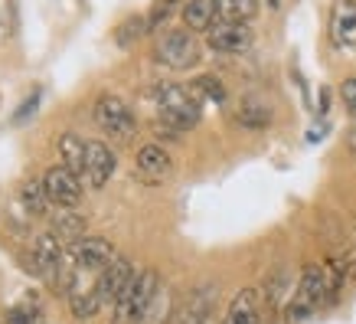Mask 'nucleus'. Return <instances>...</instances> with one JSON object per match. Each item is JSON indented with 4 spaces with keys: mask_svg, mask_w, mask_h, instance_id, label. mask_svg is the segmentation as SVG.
Instances as JSON below:
<instances>
[{
    "mask_svg": "<svg viewBox=\"0 0 356 324\" xmlns=\"http://www.w3.org/2000/svg\"><path fill=\"white\" fill-rule=\"evenodd\" d=\"M151 102L157 108V138H177L184 131L196 128L203 118V105L196 102V95L190 92V86L180 82H154L151 86Z\"/></svg>",
    "mask_w": 356,
    "mask_h": 324,
    "instance_id": "1",
    "label": "nucleus"
},
{
    "mask_svg": "<svg viewBox=\"0 0 356 324\" xmlns=\"http://www.w3.org/2000/svg\"><path fill=\"white\" fill-rule=\"evenodd\" d=\"M161 272L157 269H138L131 275V281L124 285V292L121 298L115 302L111 314H115V324H140L144 311H147V304L154 302V295L161 288Z\"/></svg>",
    "mask_w": 356,
    "mask_h": 324,
    "instance_id": "2",
    "label": "nucleus"
},
{
    "mask_svg": "<svg viewBox=\"0 0 356 324\" xmlns=\"http://www.w3.org/2000/svg\"><path fill=\"white\" fill-rule=\"evenodd\" d=\"M92 121L98 125L102 134H108L115 141H131L138 134V115L134 108L115 92H102L92 102Z\"/></svg>",
    "mask_w": 356,
    "mask_h": 324,
    "instance_id": "3",
    "label": "nucleus"
},
{
    "mask_svg": "<svg viewBox=\"0 0 356 324\" xmlns=\"http://www.w3.org/2000/svg\"><path fill=\"white\" fill-rule=\"evenodd\" d=\"M200 43H196L193 30H163L154 43V63L170 69V72H186L200 65Z\"/></svg>",
    "mask_w": 356,
    "mask_h": 324,
    "instance_id": "4",
    "label": "nucleus"
},
{
    "mask_svg": "<svg viewBox=\"0 0 356 324\" xmlns=\"http://www.w3.org/2000/svg\"><path fill=\"white\" fill-rule=\"evenodd\" d=\"M63 256H65V239L59 233H40V236L30 242V252H26V272L43 279L46 285H53L56 272L63 265Z\"/></svg>",
    "mask_w": 356,
    "mask_h": 324,
    "instance_id": "5",
    "label": "nucleus"
},
{
    "mask_svg": "<svg viewBox=\"0 0 356 324\" xmlns=\"http://www.w3.org/2000/svg\"><path fill=\"white\" fill-rule=\"evenodd\" d=\"M43 187L56 210H76L82 203V196H86V180L76 171H69L65 164H53L43 173Z\"/></svg>",
    "mask_w": 356,
    "mask_h": 324,
    "instance_id": "6",
    "label": "nucleus"
},
{
    "mask_svg": "<svg viewBox=\"0 0 356 324\" xmlns=\"http://www.w3.org/2000/svg\"><path fill=\"white\" fill-rule=\"evenodd\" d=\"M255 43V33L248 23H232V20H216L209 30H206V46L213 53L222 56H242L252 49Z\"/></svg>",
    "mask_w": 356,
    "mask_h": 324,
    "instance_id": "7",
    "label": "nucleus"
},
{
    "mask_svg": "<svg viewBox=\"0 0 356 324\" xmlns=\"http://www.w3.org/2000/svg\"><path fill=\"white\" fill-rule=\"evenodd\" d=\"M170 171H173V157L157 141L138 148V154H134V173H138L144 184H163L170 177Z\"/></svg>",
    "mask_w": 356,
    "mask_h": 324,
    "instance_id": "8",
    "label": "nucleus"
},
{
    "mask_svg": "<svg viewBox=\"0 0 356 324\" xmlns=\"http://www.w3.org/2000/svg\"><path fill=\"white\" fill-rule=\"evenodd\" d=\"M118 171V157L105 141H88V157H86V187L102 190Z\"/></svg>",
    "mask_w": 356,
    "mask_h": 324,
    "instance_id": "9",
    "label": "nucleus"
},
{
    "mask_svg": "<svg viewBox=\"0 0 356 324\" xmlns=\"http://www.w3.org/2000/svg\"><path fill=\"white\" fill-rule=\"evenodd\" d=\"M134 272H138V265H134L131 259H124V256H118L108 269L98 275V298H102L105 308H115V302L121 298V292H124V285L131 281Z\"/></svg>",
    "mask_w": 356,
    "mask_h": 324,
    "instance_id": "10",
    "label": "nucleus"
},
{
    "mask_svg": "<svg viewBox=\"0 0 356 324\" xmlns=\"http://www.w3.org/2000/svg\"><path fill=\"white\" fill-rule=\"evenodd\" d=\"M327 33L337 49H356V0H337Z\"/></svg>",
    "mask_w": 356,
    "mask_h": 324,
    "instance_id": "11",
    "label": "nucleus"
},
{
    "mask_svg": "<svg viewBox=\"0 0 356 324\" xmlns=\"http://www.w3.org/2000/svg\"><path fill=\"white\" fill-rule=\"evenodd\" d=\"M222 324H265V308H261V292L259 288H242L232 295Z\"/></svg>",
    "mask_w": 356,
    "mask_h": 324,
    "instance_id": "12",
    "label": "nucleus"
},
{
    "mask_svg": "<svg viewBox=\"0 0 356 324\" xmlns=\"http://www.w3.org/2000/svg\"><path fill=\"white\" fill-rule=\"evenodd\" d=\"M56 151H59V164H65L69 171H76L86 180V157H88V141L76 131H65L63 138L56 141Z\"/></svg>",
    "mask_w": 356,
    "mask_h": 324,
    "instance_id": "13",
    "label": "nucleus"
},
{
    "mask_svg": "<svg viewBox=\"0 0 356 324\" xmlns=\"http://www.w3.org/2000/svg\"><path fill=\"white\" fill-rule=\"evenodd\" d=\"M271 118H275V111H271L268 102H261V98L248 95L238 102L236 108V125L245 131H265L271 125Z\"/></svg>",
    "mask_w": 356,
    "mask_h": 324,
    "instance_id": "14",
    "label": "nucleus"
},
{
    "mask_svg": "<svg viewBox=\"0 0 356 324\" xmlns=\"http://www.w3.org/2000/svg\"><path fill=\"white\" fill-rule=\"evenodd\" d=\"M180 17H184L186 30H193V33H206L213 23L219 20V17H216V3H213V0H184Z\"/></svg>",
    "mask_w": 356,
    "mask_h": 324,
    "instance_id": "15",
    "label": "nucleus"
},
{
    "mask_svg": "<svg viewBox=\"0 0 356 324\" xmlns=\"http://www.w3.org/2000/svg\"><path fill=\"white\" fill-rule=\"evenodd\" d=\"M17 200L23 203V210L30 216H46L49 210V196H46V187H43V177H30V180H23L20 190H17Z\"/></svg>",
    "mask_w": 356,
    "mask_h": 324,
    "instance_id": "16",
    "label": "nucleus"
},
{
    "mask_svg": "<svg viewBox=\"0 0 356 324\" xmlns=\"http://www.w3.org/2000/svg\"><path fill=\"white\" fill-rule=\"evenodd\" d=\"M173 314H177V302H173V292L167 281H161V288L154 295V302L147 304V311L140 318V324H173Z\"/></svg>",
    "mask_w": 356,
    "mask_h": 324,
    "instance_id": "17",
    "label": "nucleus"
},
{
    "mask_svg": "<svg viewBox=\"0 0 356 324\" xmlns=\"http://www.w3.org/2000/svg\"><path fill=\"white\" fill-rule=\"evenodd\" d=\"M216 3V17L219 20H232V23H252L259 13V0H213Z\"/></svg>",
    "mask_w": 356,
    "mask_h": 324,
    "instance_id": "18",
    "label": "nucleus"
},
{
    "mask_svg": "<svg viewBox=\"0 0 356 324\" xmlns=\"http://www.w3.org/2000/svg\"><path fill=\"white\" fill-rule=\"evenodd\" d=\"M190 92L196 95L200 105H226V86L216 76H196L190 82Z\"/></svg>",
    "mask_w": 356,
    "mask_h": 324,
    "instance_id": "19",
    "label": "nucleus"
},
{
    "mask_svg": "<svg viewBox=\"0 0 356 324\" xmlns=\"http://www.w3.org/2000/svg\"><path fill=\"white\" fill-rule=\"evenodd\" d=\"M147 33H151V26H147V17L134 13V17H128V20H121L118 26H115V43H118L121 49H128V46L138 43L140 36H147Z\"/></svg>",
    "mask_w": 356,
    "mask_h": 324,
    "instance_id": "20",
    "label": "nucleus"
},
{
    "mask_svg": "<svg viewBox=\"0 0 356 324\" xmlns=\"http://www.w3.org/2000/svg\"><path fill=\"white\" fill-rule=\"evenodd\" d=\"M43 321V308H40V302L36 298H23V302L10 304V311L3 314V324H40Z\"/></svg>",
    "mask_w": 356,
    "mask_h": 324,
    "instance_id": "21",
    "label": "nucleus"
},
{
    "mask_svg": "<svg viewBox=\"0 0 356 324\" xmlns=\"http://www.w3.org/2000/svg\"><path fill=\"white\" fill-rule=\"evenodd\" d=\"M53 233H59L65 242H72V239L86 236V216H79L76 210H63V213L56 216Z\"/></svg>",
    "mask_w": 356,
    "mask_h": 324,
    "instance_id": "22",
    "label": "nucleus"
},
{
    "mask_svg": "<svg viewBox=\"0 0 356 324\" xmlns=\"http://www.w3.org/2000/svg\"><path fill=\"white\" fill-rule=\"evenodd\" d=\"M180 7H184V0H157L151 7V13H147V26H151V33H161L167 23H170L173 13H180Z\"/></svg>",
    "mask_w": 356,
    "mask_h": 324,
    "instance_id": "23",
    "label": "nucleus"
},
{
    "mask_svg": "<svg viewBox=\"0 0 356 324\" xmlns=\"http://www.w3.org/2000/svg\"><path fill=\"white\" fill-rule=\"evenodd\" d=\"M340 102H343L346 115L356 121V76H346L343 82H340Z\"/></svg>",
    "mask_w": 356,
    "mask_h": 324,
    "instance_id": "24",
    "label": "nucleus"
},
{
    "mask_svg": "<svg viewBox=\"0 0 356 324\" xmlns=\"http://www.w3.org/2000/svg\"><path fill=\"white\" fill-rule=\"evenodd\" d=\"M40 98H43V88H33V95L23 102L20 108H17V115H13V121H26L36 111V105H40Z\"/></svg>",
    "mask_w": 356,
    "mask_h": 324,
    "instance_id": "25",
    "label": "nucleus"
},
{
    "mask_svg": "<svg viewBox=\"0 0 356 324\" xmlns=\"http://www.w3.org/2000/svg\"><path fill=\"white\" fill-rule=\"evenodd\" d=\"M343 262V272H346V281H356V249H350L346 256H340Z\"/></svg>",
    "mask_w": 356,
    "mask_h": 324,
    "instance_id": "26",
    "label": "nucleus"
}]
</instances>
